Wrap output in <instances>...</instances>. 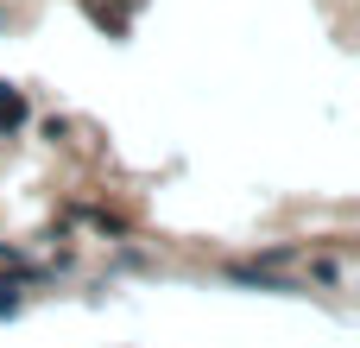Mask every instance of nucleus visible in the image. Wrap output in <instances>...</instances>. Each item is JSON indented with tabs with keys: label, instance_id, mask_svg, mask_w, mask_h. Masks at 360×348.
<instances>
[{
	"label": "nucleus",
	"instance_id": "nucleus-1",
	"mask_svg": "<svg viewBox=\"0 0 360 348\" xmlns=\"http://www.w3.org/2000/svg\"><path fill=\"white\" fill-rule=\"evenodd\" d=\"M19 120H25V95L0 82V127H19Z\"/></svg>",
	"mask_w": 360,
	"mask_h": 348
},
{
	"label": "nucleus",
	"instance_id": "nucleus-2",
	"mask_svg": "<svg viewBox=\"0 0 360 348\" xmlns=\"http://www.w3.org/2000/svg\"><path fill=\"white\" fill-rule=\"evenodd\" d=\"M19 304V279H0V311H13Z\"/></svg>",
	"mask_w": 360,
	"mask_h": 348
}]
</instances>
